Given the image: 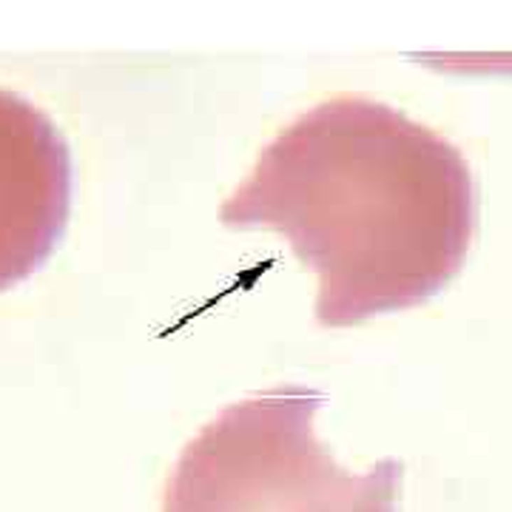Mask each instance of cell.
I'll use <instances>...</instances> for the list:
<instances>
[{"mask_svg":"<svg viewBox=\"0 0 512 512\" xmlns=\"http://www.w3.org/2000/svg\"><path fill=\"white\" fill-rule=\"evenodd\" d=\"M220 222L282 234L319 276V325L348 327L436 296L476 236L478 197L455 145L376 100L336 97L262 148Z\"/></svg>","mask_w":512,"mask_h":512,"instance_id":"obj_1","label":"cell"},{"mask_svg":"<svg viewBox=\"0 0 512 512\" xmlns=\"http://www.w3.org/2000/svg\"><path fill=\"white\" fill-rule=\"evenodd\" d=\"M71 197V162L55 122L0 92V290L31 276L55 250Z\"/></svg>","mask_w":512,"mask_h":512,"instance_id":"obj_3","label":"cell"},{"mask_svg":"<svg viewBox=\"0 0 512 512\" xmlns=\"http://www.w3.org/2000/svg\"><path fill=\"white\" fill-rule=\"evenodd\" d=\"M322 401L285 384L225 407L185 444L162 512H399L401 464L341 469L313 433Z\"/></svg>","mask_w":512,"mask_h":512,"instance_id":"obj_2","label":"cell"}]
</instances>
